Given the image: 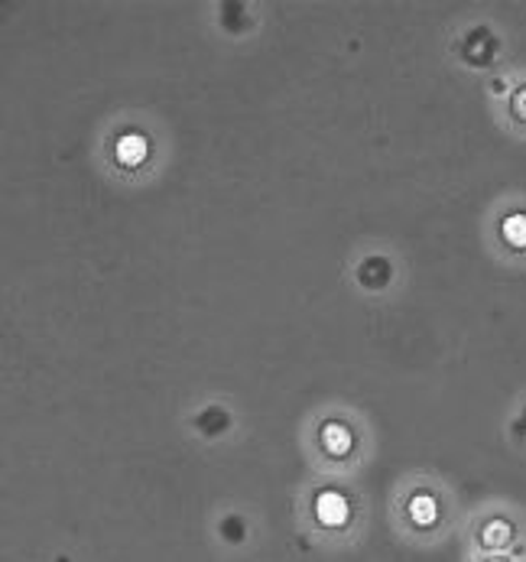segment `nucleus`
I'll return each instance as SVG.
<instances>
[{"instance_id":"obj_8","label":"nucleus","mask_w":526,"mask_h":562,"mask_svg":"<svg viewBox=\"0 0 526 562\" xmlns=\"http://www.w3.org/2000/svg\"><path fill=\"white\" fill-rule=\"evenodd\" d=\"M488 562H511V560H497V557H494V560H488Z\"/></svg>"},{"instance_id":"obj_2","label":"nucleus","mask_w":526,"mask_h":562,"mask_svg":"<svg viewBox=\"0 0 526 562\" xmlns=\"http://www.w3.org/2000/svg\"><path fill=\"white\" fill-rule=\"evenodd\" d=\"M305 446H309L312 465L318 472H325L332 479H345L365 465L368 429L348 409H325L312 419V426L305 432Z\"/></svg>"},{"instance_id":"obj_1","label":"nucleus","mask_w":526,"mask_h":562,"mask_svg":"<svg viewBox=\"0 0 526 562\" xmlns=\"http://www.w3.org/2000/svg\"><path fill=\"white\" fill-rule=\"evenodd\" d=\"M300 520L305 533L322 543H358L368 524V504L355 484L325 475L300 494Z\"/></svg>"},{"instance_id":"obj_6","label":"nucleus","mask_w":526,"mask_h":562,"mask_svg":"<svg viewBox=\"0 0 526 562\" xmlns=\"http://www.w3.org/2000/svg\"><path fill=\"white\" fill-rule=\"evenodd\" d=\"M504 241L511 244V247H517V250H524L526 247V215H511V218L504 222Z\"/></svg>"},{"instance_id":"obj_7","label":"nucleus","mask_w":526,"mask_h":562,"mask_svg":"<svg viewBox=\"0 0 526 562\" xmlns=\"http://www.w3.org/2000/svg\"><path fill=\"white\" fill-rule=\"evenodd\" d=\"M514 111H517V114L526 121V88L517 94V98H514Z\"/></svg>"},{"instance_id":"obj_3","label":"nucleus","mask_w":526,"mask_h":562,"mask_svg":"<svg viewBox=\"0 0 526 562\" xmlns=\"http://www.w3.org/2000/svg\"><path fill=\"white\" fill-rule=\"evenodd\" d=\"M393 527L410 543H433L446 524V497L443 487L426 475L403 479L393 494Z\"/></svg>"},{"instance_id":"obj_4","label":"nucleus","mask_w":526,"mask_h":562,"mask_svg":"<svg viewBox=\"0 0 526 562\" xmlns=\"http://www.w3.org/2000/svg\"><path fill=\"white\" fill-rule=\"evenodd\" d=\"M511 543H514V524L507 517H491V520L481 524V530H478V547L481 550L494 553V550H504Z\"/></svg>"},{"instance_id":"obj_5","label":"nucleus","mask_w":526,"mask_h":562,"mask_svg":"<svg viewBox=\"0 0 526 562\" xmlns=\"http://www.w3.org/2000/svg\"><path fill=\"white\" fill-rule=\"evenodd\" d=\"M147 154H150V144L144 134H124L117 140V162H124V166H141L147 160Z\"/></svg>"}]
</instances>
